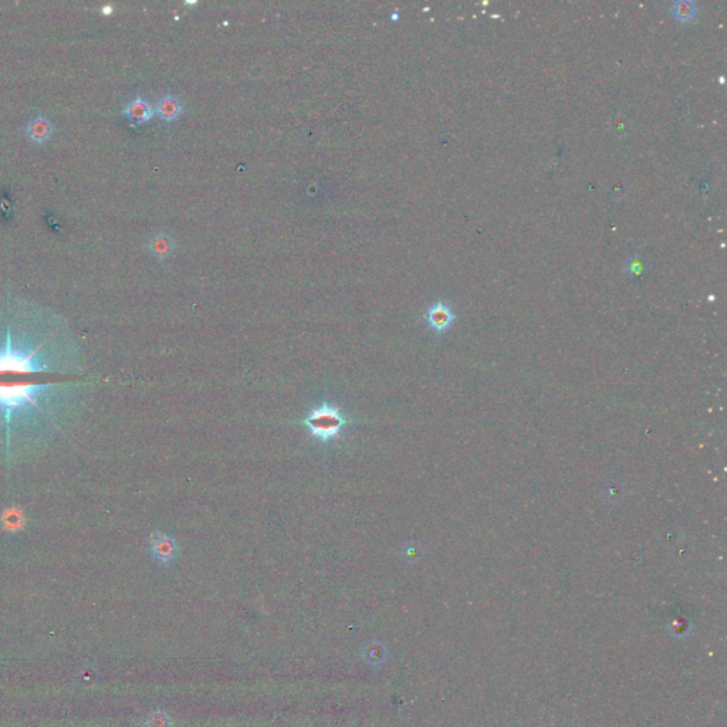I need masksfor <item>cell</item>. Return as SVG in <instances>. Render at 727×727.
Wrapping results in <instances>:
<instances>
[{
    "mask_svg": "<svg viewBox=\"0 0 727 727\" xmlns=\"http://www.w3.org/2000/svg\"><path fill=\"white\" fill-rule=\"evenodd\" d=\"M84 384L0 385V463H16L46 448L69 423Z\"/></svg>",
    "mask_w": 727,
    "mask_h": 727,
    "instance_id": "cell-1",
    "label": "cell"
},
{
    "mask_svg": "<svg viewBox=\"0 0 727 727\" xmlns=\"http://www.w3.org/2000/svg\"><path fill=\"white\" fill-rule=\"evenodd\" d=\"M81 353L56 334H30L8 324L0 330V372L80 374Z\"/></svg>",
    "mask_w": 727,
    "mask_h": 727,
    "instance_id": "cell-2",
    "label": "cell"
},
{
    "mask_svg": "<svg viewBox=\"0 0 727 727\" xmlns=\"http://www.w3.org/2000/svg\"><path fill=\"white\" fill-rule=\"evenodd\" d=\"M353 422L354 420H350L343 415L340 406L331 405L329 402H323L321 405L313 408L307 416L300 420V423L306 426L312 438L326 445L338 439L343 429Z\"/></svg>",
    "mask_w": 727,
    "mask_h": 727,
    "instance_id": "cell-3",
    "label": "cell"
},
{
    "mask_svg": "<svg viewBox=\"0 0 727 727\" xmlns=\"http://www.w3.org/2000/svg\"><path fill=\"white\" fill-rule=\"evenodd\" d=\"M151 555L162 565H170L179 555V545L177 540L164 531H154L148 540Z\"/></svg>",
    "mask_w": 727,
    "mask_h": 727,
    "instance_id": "cell-4",
    "label": "cell"
},
{
    "mask_svg": "<svg viewBox=\"0 0 727 727\" xmlns=\"http://www.w3.org/2000/svg\"><path fill=\"white\" fill-rule=\"evenodd\" d=\"M425 319L435 333L442 334L452 327L455 321V313L447 302H436L427 309Z\"/></svg>",
    "mask_w": 727,
    "mask_h": 727,
    "instance_id": "cell-5",
    "label": "cell"
},
{
    "mask_svg": "<svg viewBox=\"0 0 727 727\" xmlns=\"http://www.w3.org/2000/svg\"><path fill=\"white\" fill-rule=\"evenodd\" d=\"M0 527L8 534H18L26 527V514L19 506L6 507L0 514Z\"/></svg>",
    "mask_w": 727,
    "mask_h": 727,
    "instance_id": "cell-6",
    "label": "cell"
},
{
    "mask_svg": "<svg viewBox=\"0 0 727 727\" xmlns=\"http://www.w3.org/2000/svg\"><path fill=\"white\" fill-rule=\"evenodd\" d=\"M124 114L132 122L142 124V122H147L148 119L153 118L154 110H153L151 104L147 100H143L141 97H136V98H134L132 101H129L126 104V107L124 108Z\"/></svg>",
    "mask_w": 727,
    "mask_h": 727,
    "instance_id": "cell-7",
    "label": "cell"
},
{
    "mask_svg": "<svg viewBox=\"0 0 727 727\" xmlns=\"http://www.w3.org/2000/svg\"><path fill=\"white\" fill-rule=\"evenodd\" d=\"M182 111H184V107H182L181 101L178 100V97H175L174 94L164 95L162 98H160V101L157 104L158 117L167 122H172V121L178 119L182 114Z\"/></svg>",
    "mask_w": 727,
    "mask_h": 727,
    "instance_id": "cell-8",
    "label": "cell"
},
{
    "mask_svg": "<svg viewBox=\"0 0 727 727\" xmlns=\"http://www.w3.org/2000/svg\"><path fill=\"white\" fill-rule=\"evenodd\" d=\"M386 658H388V649L378 639H372V641L367 642L362 648V659L371 668H379L381 665L385 663Z\"/></svg>",
    "mask_w": 727,
    "mask_h": 727,
    "instance_id": "cell-9",
    "label": "cell"
},
{
    "mask_svg": "<svg viewBox=\"0 0 727 727\" xmlns=\"http://www.w3.org/2000/svg\"><path fill=\"white\" fill-rule=\"evenodd\" d=\"M52 132H53L52 121L43 115L32 118L26 125V134L29 135L30 139H33L36 142L47 141L50 138Z\"/></svg>",
    "mask_w": 727,
    "mask_h": 727,
    "instance_id": "cell-10",
    "label": "cell"
},
{
    "mask_svg": "<svg viewBox=\"0 0 727 727\" xmlns=\"http://www.w3.org/2000/svg\"><path fill=\"white\" fill-rule=\"evenodd\" d=\"M174 239L167 233H160L151 237L148 242V250L158 260H165L170 257V254L174 252Z\"/></svg>",
    "mask_w": 727,
    "mask_h": 727,
    "instance_id": "cell-11",
    "label": "cell"
},
{
    "mask_svg": "<svg viewBox=\"0 0 727 727\" xmlns=\"http://www.w3.org/2000/svg\"><path fill=\"white\" fill-rule=\"evenodd\" d=\"M672 15L680 23H689L697 15V4L693 0H675L670 5Z\"/></svg>",
    "mask_w": 727,
    "mask_h": 727,
    "instance_id": "cell-12",
    "label": "cell"
},
{
    "mask_svg": "<svg viewBox=\"0 0 727 727\" xmlns=\"http://www.w3.org/2000/svg\"><path fill=\"white\" fill-rule=\"evenodd\" d=\"M143 727H172V719L165 710H155L145 719Z\"/></svg>",
    "mask_w": 727,
    "mask_h": 727,
    "instance_id": "cell-13",
    "label": "cell"
},
{
    "mask_svg": "<svg viewBox=\"0 0 727 727\" xmlns=\"http://www.w3.org/2000/svg\"><path fill=\"white\" fill-rule=\"evenodd\" d=\"M645 271V260L639 254H634L625 261V273L628 276H639Z\"/></svg>",
    "mask_w": 727,
    "mask_h": 727,
    "instance_id": "cell-14",
    "label": "cell"
}]
</instances>
